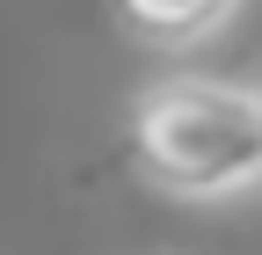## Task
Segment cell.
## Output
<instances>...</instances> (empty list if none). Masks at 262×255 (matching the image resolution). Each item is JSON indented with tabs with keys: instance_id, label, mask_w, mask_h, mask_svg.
Here are the masks:
<instances>
[{
	"instance_id": "cell-1",
	"label": "cell",
	"mask_w": 262,
	"mask_h": 255,
	"mask_svg": "<svg viewBox=\"0 0 262 255\" xmlns=\"http://www.w3.org/2000/svg\"><path fill=\"white\" fill-rule=\"evenodd\" d=\"M131 168L189 204L262 182V110L241 80L175 73L153 80L131 110Z\"/></svg>"
},
{
	"instance_id": "cell-2",
	"label": "cell",
	"mask_w": 262,
	"mask_h": 255,
	"mask_svg": "<svg viewBox=\"0 0 262 255\" xmlns=\"http://www.w3.org/2000/svg\"><path fill=\"white\" fill-rule=\"evenodd\" d=\"M233 8L241 0H117V15L139 29V37L146 44H168V51L219 37V29L233 22Z\"/></svg>"
},
{
	"instance_id": "cell-3",
	"label": "cell",
	"mask_w": 262,
	"mask_h": 255,
	"mask_svg": "<svg viewBox=\"0 0 262 255\" xmlns=\"http://www.w3.org/2000/svg\"><path fill=\"white\" fill-rule=\"evenodd\" d=\"M248 95H255V110H262V73H255V88H248Z\"/></svg>"
}]
</instances>
